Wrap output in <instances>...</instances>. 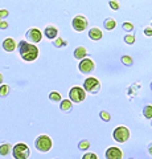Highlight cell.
<instances>
[{"instance_id": "obj_25", "label": "cell", "mask_w": 152, "mask_h": 159, "mask_svg": "<svg viewBox=\"0 0 152 159\" xmlns=\"http://www.w3.org/2000/svg\"><path fill=\"white\" fill-rule=\"evenodd\" d=\"M120 60H122V62H123L124 65H128V66L132 65V62H134V60H132L130 56H122Z\"/></svg>"}, {"instance_id": "obj_36", "label": "cell", "mask_w": 152, "mask_h": 159, "mask_svg": "<svg viewBox=\"0 0 152 159\" xmlns=\"http://www.w3.org/2000/svg\"><path fill=\"white\" fill-rule=\"evenodd\" d=\"M131 159H132V158H131Z\"/></svg>"}, {"instance_id": "obj_7", "label": "cell", "mask_w": 152, "mask_h": 159, "mask_svg": "<svg viewBox=\"0 0 152 159\" xmlns=\"http://www.w3.org/2000/svg\"><path fill=\"white\" fill-rule=\"evenodd\" d=\"M72 27L76 32H83L87 28V19L83 15H77L72 21Z\"/></svg>"}, {"instance_id": "obj_31", "label": "cell", "mask_w": 152, "mask_h": 159, "mask_svg": "<svg viewBox=\"0 0 152 159\" xmlns=\"http://www.w3.org/2000/svg\"><path fill=\"white\" fill-rule=\"evenodd\" d=\"M7 28H8L7 21H0V29H7Z\"/></svg>"}, {"instance_id": "obj_37", "label": "cell", "mask_w": 152, "mask_h": 159, "mask_svg": "<svg viewBox=\"0 0 152 159\" xmlns=\"http://www.w3.org/2000/svg\"><path fill=\"white\" fill-rule=\"evenodd\" d=\"M151 28H152V27H151Z\"/></svg>"}, {"instance_id": "obj_33", "label": "cell", "mask_w": 152, "mask_h": 159, "mask_svg": "<svg viewBox=\"0 0 152 159\" xmlns=\"http://www.w3.org/2000/svg\"><path fill=\"white\" fill-rule=\"evenodd\" d=\"M3 80H4V76L0 73V85H3Z\"/></svg>"}, {"instance_id": "obj_4", "label": "cell", "mask_w": 152, "mask_h": 159, "mask_svg": "<svg viewBox=\"0 0 152 159\" xmlns=\"http://www.w3.org/2000/svg\"><path fill=\"white\" fill-rule=\"evenodd\" d=\"M83 90L89 92L90 94H97L101 90V82L95 77H87L83 81Z\"/></svg>"}, {"instance_id": "obj_14", "label": "cell", "mask_w": 152, "mask_h": 159, "mask_svg": "<svg viewBox=\"0 0 152 159\" xmlns=\"http://www.w3.org/2000/svg\"><path fill=\"white\" fill-rule=\"evenodd\" d=\"M86 54H87V51H86L85 47H77L74 49V53H73V56H74V58H77V60H80V61H81L82 58L86 57Z\"/></svg>"}, {"instance_id": "obj_27", "label": "cell", "mask_w": 152, "mask_h": 159, "mask_svg": "<svg viewBox=\"0 0 152 159\" xmlns=\"http://www.w3.org/2000/svg\"><path fill=\"white\" fill-rule=\"evenodd\" d=\"M82 159H98V157L94 152H86V154H83Z\"/></svg>"}, {"instance_id": "obj_19", "label": "cell", "mask_w": 152, "mask_h": 159, "mask_svg": "<svg viewBox=\"0 0 152 159\" xmlns=\"http://www.w3.org/2000/svg\"><path fill=\"white\" fill-rule=\"evenodd\" d=\"M143 116L147 119H152V105H147L143 107Z\"/></svg>"}, {"instance_id": "obj_12", "label": "cell", "mask_w": 152, "mask_h": 159, "mask_svg": "<svg viewBox=\"0 0 152 159\" xmlns=\"http://www.w3.org/2000/svg\"><path fill=\"white\" fill-rule=\"evenodd\" d=\"M44 34H45V37L49 39V40H54L57 39V34H58V29L56 27H52L49 25L45 28V31H44Z\"/></svg>"}, {"instance_id": "obj_24", "label": "cell", "mask_w": 152, "mask_h": 159, "mask_svg": "<svg viewBox=\"0 0 152 159\" xmlns=\"http://www.w3.org/2000/svg\"><path fill=\"white\" fill-rule=\"evenodd\" d=\"M135 36H134V34H126V36H124V41H126V44H130V45H131V44H134L135 43Z\"/></svg>"}, {"instance_id": "obj_20", "label": "cell", "mask_w": 152, "mask_h": 159, "mask_svg": "<svg viewBox=\"0 0 152 159\" xmlns=\"http://www.w3.org/2000/svg\"><path fill=\"white\" fill-rule=\"evenodd\" d=\"M9 90H11L9 85H0V97H7L9 94Z\"/></svg>"}, {"instance_id": "obj_35", "label": "cell", "mask_w": 152, "mask_h": 159, "mask_svg": "<svg viewBox=\"0 0 152 159\" xmlns=\"http://www.w3.org/2000/svg\"><path fill=\"white\" fill-rule=\"evenodd\" d=\"M151 126H152V122H151Z\"/></svg>"}, {"instance_id": "obj_29", "label": "cell", "mask_w": 152, "mask_h": 159, "mask_svg": "<svg viewBox=\"0 0 152 159\" xmlns=\"http://www.w3.org/2000/svg\"><path fill=\"white\" fill-rule=\"evenodd\" d=\"M8 15H9V12L7 9H2V11H0V21H3V19H6Z\"/></svg>"}, {"instance_id": "obj_30", "label": "cell", "mask_w": 152, "mask_h": 159, "mask_svg": "<svg viewBox=\"0 0 152 159\" xmlns=\"http://www.w3.org/2000/svg\"><path fill=\"white\" fill-rule=\"evenodd\" d=\"M144 34H145L147 37H151V36H152V28H151V27L145 28V29H144Z\"/></svg>"}, {"instance_id": "obj_21", "label": "cell", "mask_w": 152, "mask_h": 159, "mask_svg": "<svg viewBox=\"0 0 152 159\" xmlns=\"http://www.w3.org/2000/svg\"><path fill=\"white\" fill-rule=\"evenodd\" d=\"M89 147H90V142L86 141V139H83V141H81L80 143H78V148H80L81 151H86Z\"/></svg>"}, {"instance_id": "obj_11", "label": "cell", "mask_w": 152, "mask_h": 159, "mask_svg": "<svg viewBox=\"0 0 152 159\" xmlns=\"http://www.w3.org/2000/svg\"><path fill=\"white\" fill-rule=\"evenodd\" d=\"M16 41L12 39V37H7L6 40L3 41V49L6 52H13L16 49Z\"/></svg>"}, {"instance_id": "obj_18", "label": "cell", "mask_w": 152, "mask_h": 159, "mask_svg": "<svg viewBox=\"0 0 152 159\" xmlns=\"http://www.w3.org/2000/svg\"><path fill=\"white\" fill-rule=\"evenodd\" d=\"M49 99H50L52 102H60V101H62V97L58 92H52V93H49Z\"/></svg>"}, {"instance_id": "obj_1", "label": "cell", "mask_w": 152, "mask_h": 159, "mask_svg": "<svg viewBox=\"0 0 152 159\" xmlns=\"http://www.w3.org/2000/svg\"><path fill=\"white\" fill-rule=\"evenodd\" d=\"M19 52H20V56L24 61L32 62L38 57V48L35 45V44H31L28 41H20L17 44Z\"/></svg>"}, {"instance_id": "obj_34", "label": "cell", "mask_w": 152, "mask_h": 159, "mask_svg": "<svg viewBox=\"0 0 152 159\" xmlns=\"http://www.w3.org/2000/svg\"><path fill=\"white\" fill-rule=\"evenodd\" d=\"M151 90H152V82H151Z\"/></svg>"}, {"instance_id": "obj_15", "label": "cell", "mask_w": 152, "mask_h": 159, "mask_svg": "<svg viewBox=\"0 0 152 159\" xmlns=\"http://www.w3.org/2000/svg\"><path fill=\"white\" fill-rule=\"evenodd\" d=\"M103 27H105L106 31H114L115 27H116V21H115L114 19L109 17V19H106L105 21H103Z\"/></svg>"}, {"instance_id": "obj_2", "label": "cell", "mask_w": 152, "mask_h": 159, "mask_svg": "<svg viewBox=\"0 0 152 159\" xmlns=\"http://www.w3.org/2000/svg\"><path fill=\"white\" fill-rule=\"evenodd\" d=\"M35 147L41 152H48L50 151V148L53 147V141L50 137L48 135H38L35 141Z\"/></svg>"}, {"instance_id": "obj_28", "label": "cell", "mask_w": 152, "mask_h": 159, "mask_svg": "<svg viewBox=\"0 0 152 159\" xmlns=\"http://www.w3.org/2000/svg\"><path fill=\"white\" fill-rule=\"evenodd\" d=\"M123 29L124 31H127V32H130V31H132L134 29V24H131V23H123Z\"/></svg>"}, {"instance_id": "obj_22", "label": "cell", "mask_w": 152, "mask_h": 159, "mask_svg": "<svg viewBox=\"0 0 152 159\" xmlns=\"http://www.w3.org/2000/svg\"><path fill=\"white\" fill-rule=\"evenodd\" d=\"M109 6H110V8L112 9V11H118V9L120 8V4H119V2H118V0H110V2H109Z\"/></svg>"}, {"instance_id": "obj_9", "label": "cell", "mask_w": 152, "mask_h": 159, "mask_svg": "<svg viewBox=\"0 0 152 159\" xmlns=\"http://www.w3.org/2000/svg\"><path fill=\"white\" fill-rule=\"evenodd\" d=\"M78 69L80 72L83 73V74H87V73H91L93 70L95 69V64L91 58H82L80 61V65H78Z\"/></svg>"}, {"instance_id": "obj_32", "label": "cell", "mask_w": 152, "mask_h": 159, "mask_svg": "<svg viewBox=\"0 0 152 159\" xmlns=\"http://www.w3.org/2000/svg\"><path fill=\"white\" fill-rule=\"evenodd\" d=\"M147 150H148V154H150V155L152 157V142H151L150 145H148V148H147Z\"/></svg>"}, {"instance_id": "obj_5", "label": "cell", "mask_w": 152, "mask_h": 159, "mask_svg": "<svg viewBox=\"0 0 152 159\" xmlns=\"http://www.w3.org/2000/svg\"><path fill=\"white\" fill-rule=\"evenodd\" d=\"M112 138H114L118 143H124L130 139V130L126 126H118L115 130L112 131Z\"/></svg>"}, {"instance_id": "obj_16", "label": "cell", "mask_w": 152, "mask_h": 159, "mask_svg": "<svg viewBox=\"0 0 152 159\" xmlns=\"http://www.w3.org/2000/svg\"><path fill=\"white\" fill-rule=\"evenodd\" d=\"M12 151V146L9 145L8 142H4V143H2L0 145V155L2 157H6V155H8L9 152Z\"/></svg>"}, {"instance_id": "obj_26", "label": "cell", "mask_w": 152, "mask_h": 159, "mask_svg": "<svg viewBox=\"0 0 152 159\" xmlns=\"http://www.w3.org/2000/svg\"><path fill=\"white\" fill-rule=\"evenodd\" d=\"M99 117L102 118V121H105V122H109L110 119H111V116L107 111H101L99 113Z\"/></svg>"}, {"instance_id": "obj_3", "label": "cell", "mask_w": 152, "mask_h": 159, "mask_svg": "<svg viewBox=\"0 0 152 159\" xmlns=\"http://www.w3.org/2000/svg\"><path fill=\"white\" fill-rule=\"evenodd\" d=\"M12 155L15 159H28L31 155V150L25 143H16L12 147Z\"/></svg>"}, {"instance_id": "obj_6", "label": "cell", "mask_w": 152, "mask_h": 159, "mask_svg": "<svg viewBox=\"0 0 152 159\" xmlns=\"http://www.w3.org/2000/svg\"><path fill=\"white\" fill-rule=\"evenodd\" d=\"M86 98V92L83 90V88L81 86H73L69 92V99L72 102H76V103H81L85 101Z\"/></svg>"}, {"instance_id": "obj_13", "label": "cell", "mask_w": 152, "mask_h": 159, "mask_svg": "<svg viewBox=\"0 0 152 159\" xmlns=\"http://www.w3.org/2000/svg\"><path fill=\"white\" fill-rule=\"evenodd\" d=\"M89 37L91 40H94V41H98V40H101L102 37H103V33H102V31L99 28L94 27V28H91L89 31Z\"/></svg>"}, {"instance_id": "obj_8", "label": "cell", "mask_w": 152, "mask_h": 159, "mask_svg": "<svg viewBox=\"0 0 152 159\" xmlns=\"http://www.w3.org/2000/svg\"><path fill=\"white\" fill-rule=\"evenodd\" d=\"M25 39H27L28 43H31V44H37V43L41 41V39H42V32H41L38 28H31V29H29V31L25 33Z\"/></svg>"}, {"instance_id": "obj_17", "label": "cell", "mask_w": 152, "mask_h": 159, "mask_svg": "<svg viewBox=\"0 0 152 159\" xmlns=\"http://www.w3.org/2000/svg\"><path fill=\"white\" fill-rule=\"evenodd\" d=\"M60 107L62 111H70L73 109V102L70 99H62L61 103H60Z\"/></svg>"}, {"instance_id": "obj_23", "label": "cell", "mask_w": 152, "mask_h": 159, "mask_svg": "<svg viewBox=\"0 0 152 159\" xmlns=\"http://www.w3.org/2000/svg\"><path fill=\"white\" fill-rule=\"evenodd\" d=\"M53 44H54V47H57V48H62V47H65V45H66V43L63 41V40H62L61 37L54 39V41H53Z\"/></svg>"}, {"instance_id": "obj_10", "label": "cell", "mask_w": 152, "mask_h": 159, "mask_svg": "<svg viewBox=\"0 0 152 159\" xmlns=\"http://www.w3.org/2000/svg\"><path fill=\"white\" fill-rule=\"evenodd\" d=\"M106 159H123V151L119 147H109L106 150Z\"/></svg>"}]
</instances>
